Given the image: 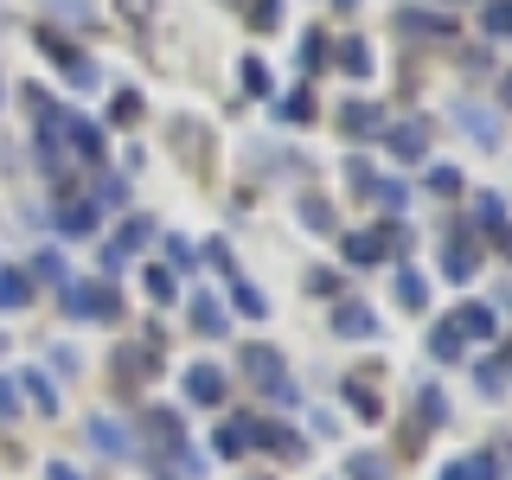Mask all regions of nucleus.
Segmentation results:
<instances>
[{"label":"nucleus","instance_id":"nucleus-49","mask_svg":"<svg viewBox=\"0 0 512 480\" xmlns=\"http://www.w3.org/2000/svg\"><path fill=\"white\" fill-rule=\"evenodd\" d=\"M205 263H212V269H224V276H231V250H224L218 237H212V244H205Z\"/></svg>","mask_w":512,"mask_h":480},{"label":"nucleus","instance_id":"nucleus-17","mask_svg":"<svg viewBox=\"0 0 512 480\" xmlns=\"http://www.w3.org/2000/svg\"><path fill=\"white\" fill-rule=\"evenodd\" d=\"M397 308H410V314L429 308V282L416 276V269H397Z\"/></svg>","mask_w":512,"mask_h":480},{"label":"nucleus","instance_id":"nucleus-53","mask_svg":"<svg viewBox=\"0 0 512 480\" xmlns=\"http://www.w3.org/2000/svg\"><path fill=\"white\" fill-rule=\"evenodd\" d=\"M500 103H506V109H512V71H506V84H500Z\"/></svg>","mask_w":512,"mask_h":480},{"label":"nucleus","instance_id":"nucleus-31","mask_svg":"<svg viewBox=\"0 0 512 480\" xmlns=\"http://www.w3.org/2000/svg\"><path fill=\"white\" fill-rule=\"evenodd\" d=\"M340 250H346V263H359V269H365V263H384V256H378V237H372V231H352Z\"/></svg>","mask_w":512,"mask_h":480},{"label":"nucleus","instance_id":"nucleus-6","mask_svg":"<svg viewBox=\"0 0 512 480\" xmlns=\"http://www.w3.org/2000/svg\"><path fill=\"white\" fill-rule=\"evenodd\" d=\"M148 237H154V218H148V212H135V218H122V231H116V237H109V244H103V250H109V256H116V263H128V256H135L141 244H148Z\"/></svg>","mask_w":512,"mask_h":480},{"label":"nucleus","instance_id":"nucleus-15","mask_svg":"<svg viewBox=\"0 0 512 480\" xmlns=\"http://www.w3.org/2000/svg\"><path fill=\"white\" fill-rule=\"evenodd\" d=\"M250 442H256V436H250V423H244V416H231V423L218 429V442H212V448H218L224 461H237V455H250Z\"/></svg>","mask_w":512,"mask_h":480},{"label":"nucleus","instance_id":"nucleus-48","mask_svg":"<svg viewBox=\"0 0 512 480\" xmlns=\"http://www.w3.org/2000/svg\"><path fill=\"white\" fill-rule=\"evenodd\" d=\"M480 218H487V224H506V205L493 199V192H480Z\"/></svg>","mask_w":512,"mask_h":480},{"label":"nucleus","instance_id":"nucleus-44","mask_svg":"<svg viewBox=\"0 0 512 480\" xmlns=\"http://www.w3.org/2000/svg\"><path fill=\"white\" fill-rule=\"evenodd\" d=\"M308 288L314 295H340V276H333V269H308Z\"/></svg>","mask_w":512,"mask_h":480},{"label":"nucleus","instance_id":"nucleus-46","mask_svg":"<svg viewBox=\"0 0 512 480\" xmlns=\"http://www.w3.org/2000/svg\"><path fill=\"white\" fill-rule=\"evenodd\" d=\"M192 263V244L186 237H167V269H186Z\"/></svg>","mask_w":512,"mask_h":480},{"label":"nucleus","instance_id":"nucleus-18","mask_svg":"<svg viewBox=\"0 0 512 480\" xmlns=\"http://www.w3.org/2000/svg\"><path fill=\"white\" fill-rule=\"evenodd\" d=\"M90 205H96V212H122V205H128V180H122V173H103L96 192H90Z\"/></svg>","mask_w":512,"mask_h":480},{"label":"nucleus","instance_id":"nucleus-27","mask_svg":"<svg viewBox=\"0 0 512 480\" xmlns=\"http://www.w3.org/2000/svg\"><path fill=\"white\" fill-rule=\"evenodd\" d=\"M480 32H487V39H512V0H487V13H480Z\"/></svg>","mask_w":512,"mask_h":480},{"label":"nucleus","instance_id":"nucleus-52","mask_svg":"<svg viewBox=\"0 0 512 480\" xmlns=\"http://www.w3.org/2000/svg\"><path fill=\"white\" fill-rule=\"evenodd\" d=\"M500 256L512 263V224H500Z\"/></svg>","mask_w":512,"mask_h":480},{"label":"nucleus","instance_id":"nucleus-2","mask_svg":"<svg viewBox=\"0 0 512 480\" xmlns=\"http://www.w3.org/2000/svg\"><path fill=\"white\" fill-rule=\"evenodd\" d=\"M64 314H77V320H116L122 314V295L109 282H64Z\"/></svg>","mask_w":512,"mask_h":480},{"label":"nucleus","instance_id":"nucleus-32","mask_svg":"<svg viewBox=\"0 0 512 480\" xmlns=\"http://www.w3.org/2000/svg\"><path fill=\"white\" fill-rule=\"evenodd\" d=\"M244 20H250V32H276L282 26V0H250Z\"/></svg>","mask_w":512,"mask_h":480},{"label":"nucleus","instance_id":"nucleus-26","mask_svg":"<svg viewBox=\"0 0 512 480\" xmlns=\"http://www.w3.org/2000/svg\"><path fill=\"white\" fill-rule=\"evenodd\" d=\"M429 352H436L442 365H455V359H461V333H455V320H436V333H429Z\"/></svg>","mask_w":512,"mask_h":480},{"label":"nucleus","instance_id":"nucleus-21","mask_svg":"<svg viewBox=\"0 0 512 480\" xmlns=\"http://www.w3.org/2000/svg\"><path fill=\"white\" fill-rule=\"evenodd\" d=\"M32 301V276H20V269H0V308H26Z\"/></svg>","mask_w":512,"mask_h":480},{"label":"nucleus","instance_id":"nucleus-43","mask_svg":"<svg viewBox=\"0 0 512 480\" xmlns=\"http://www.w3.org/2000/svg\"><path fill=\"white\" fill-rule=\"evenodd\" d=\"M109 116H116V122H135V116H141V96H135V90H122V96H116V109H109Z\"/></svg>","mask_w":512,"mask_h":480},{"label":"nucleus","instance_id":"nucleus-9","mask_svg":"<svg viewBox=\"0 0 512 480\" xmlns=\"http://www.w3.org/2000/svg\"><path fill=\"white\" fill-rule=\"evenodd\" d=\"M384 141H391V154H397V160H423V154H429V128H423V122H397V128H384Z\"/></svg>","mask_w":512,"mask_h":480},{"label":"nucleus","instance_id":"nucleus-42","mask_svg":"<svg viewBox=\"0 0 512 480\" xmlns=\"http://www.w3.org/2000/svg\"><path fill=\"white\" fill-rule=\"evenodd\" d=\"M64 77H71V90H96V64H90V58H77Z\"/></svg>","mask_w":512,"mask_h":480},{"label":"nucleus","instance_id":"nucleus-50","mask_svg":"<svg viewBox=\"0 0 512 480\" xmlns=\"http://www.w3.org/2000/svg\"><path fill=\"white\" fill-rule=\"evenodd\" d=\"M122 13H128V20H135V26H148V13H154V0H122Z\"/></svg>","mask_w":512,"mask_h":480},{"label":"nucleus","instance_id":"nucleus-55","mask_svg":"<svg viewBox=\"0 0 512 480\" xmlns=\"http://www.w3.org/2000/svg\"><path fill=\"white\" fill-rule=\"evenodd\" d=\"M0 352H7V340H0Z\"/></svg>","mask_w":512,"mask_h":480},{"label":"nucleus","instance_id":"nucleus-28","mask_svg":"<svg viewBox=\"0 0 512 480\" xmlns=\"http://www.w3.org/2000/svg\"><path fill=\"white\" fill-rule=\"evenodd\" d=\"M423 186L436 192V199H455V192H468V180H461V167H429Z\"/></svg>","mask_w":512,"mask_h":480},{"label":"nucleus","instance_id":"nucleus-4","mask_svg":"<svg viewBox=\"0 0 512 480\" xmlns=\"http://www.w3.org/2000/svg\"><path fill=\"white\" fill-rule=\"evenodd\" d=\"M333 333H340V340H372L378 314L365 308V301H340V308H333Z\"/></svg>","mask_w":512,"mask_h":480},{"label":"nucleus","instance_id":"nucleus-10","mask_svg":"<svg viewBox=\"0 0 512 480\" xmlns=\"http://www.w3.org/2000/svg\"><path fill=\"white\" fill-rule=\"evenodd\" d=\"M397 26L429 32V39H455V20H448V13H429V7H397Z\"/></svg>","mask_w":512,"mask_h":480},{"label":"nucleus","instance_id":"nucleus-34","mask_svg":"<svg viewBox=\"0 0 512 480\" xmlns=\"http://www.w3.org/2000/svg\"><path fill=\"white\" fill-rule=\"evenodd\" d=\"M244 96H276V77L263 58H244Z\"/></svg>","mask_w":512,"mask_h":480},{"label":"nucleus","instance_id":"nucleus-40","mask_svg":"<svg viewBox=\"0 0 512 480\" xmlns=\"http://www.w3.org/2000/svg\"><path fill=\"white\" fill-rule=\"evenodd\" d=\"M346 186H359V192H372V186H378V173H372V160H359V154H352V160H346Z\"/></svg>","mask_w":512,"mask_h":480},{"label":"nucleus","instance_id":"nucleus-29","mask_svg":"<svg viewBox=\"0 0 512 480\" xmlns=\"http://www.w3.org/2000/svg\"><path fill=\"white\" fill-rule=\"evenodd\" d=\"M141 288L154 295V308H167V301H180V295H173V269H167V263H148V276H141Z\"/></svg>","mask_w":512,"mask_h":480},{"label":"nucleus","instance_id":"nucleus-13","mask_svg":"<svg viewBox=\"0 0 512 480\" xmlns=\"http://www.w3.org/2000/svg\"><path fill=\"white\" fill-rule=\"evenodd\" d=\"M340 128H346V135H378V128H384V109H378V103H359V96H352V103L340 109Z\"/></svg>","mask_w":512,"mask_h":480},{"label":"nucleus","instance_id":"nucleus-25","mask_svg":"<svg viewBox=\"0 0 512 480\" xmlns=\"http://www.w3.org/2000/svg\"><path fill=\"white\" fill-rule=\"evenodd\" d=\"M295 218L308 224V231H333V205L327 199H314V192H301V205H295Z\"/></svg>","mask_w":512,"mask_h":480},{"label":"nucleus","instance_id":"nucleus-45","mask_svg":"<svg viewBox=\"0 0 512 480\" xmlns=\"http://www.w3.org/2000/svg\"><path fill=\"white\" fill-rule=\"evenodd\" d=\"M52 13H64V20H90V0H45Z\"/></svg>","mask_w":512,"mask_h":480},{"label":"nucleus","instance_id":"nucleus-11","mask_svg":"<svg viewBox=\"0 0 512 480\" xmlns=\"http://www.w3.org/2000/svg\"><path fill=\"white\" fill-rule=\"evenodd\" d=\"M474 269H480V250H474V237H455L442 256V276L448 282H474Z\"/></svg>","mask_w":512,"mask_h":480},{"label":"nucleus","instance_id":"nucleus-36","mask_svg":"<svg viewBox=\"0 0 512 480\" xmlns=\"http://www.w3.org/2000/svg\"><path fill=\"white\" fill-rule=\"evenodd\" d=\"M276 109H282V122H314V90H308V84H301L295 96H282V103H276Z\"/></svg>","mask_w":512,"mask_h":480},{"label":"nucleus","instance_id":"nucleus-47","mask_svg":"<svg viewBox=\"0 0 512 480\" xmlns=\"http://www.w3.org/2000/svg\"><path fill=\"white\" fill-rule=\"evenodd\" d=\"M0 416H20V384L0 378Z\"/></svg>","mask_w":512,"mask_h":480},{"label":"nucleus","instance_id":"nucleus-1","mask_svg":"<svg viewBox=\"0 0 512 480\" xmlns=\"http://www.w3.org/2000/svg\"><path fill=\"white\" fill-rule=\"evenodd\" d=\"M244 372L263 384V391L276 397L282 410H295V404H301V391H295V378L282 372V352H276V346H244Z\"/></svg>","mask_w":512,"mask_h":480},{"label":"nucleus","instance_id":"nucleus-30","mask_svg":"<svg viewBox=\"0 0 512 480\" xmlns=\"http://www.w3.org/2000/svg\"><path fill=\"white\" fill-rule=\"evenodd\" d=\"M372 237H378V256H404V250L416 244V237H410V224H378Z\"/></svg>","mask_w":512,"mask_h":480},{"label":"nucleus","instance_id":"nucleus-54","mask_svg":"<svg viewBox=\"0 0 512 480\" xmlns=\"http://www.w3.org/2000/svg\"><path fill=\"white\" fill-rule=\"evenodd\" d=\"M333 7H340V13H352V7H359V0H333Z\"/></svg>","mask_w":512,"mask_h":480},{"label":"nucleus","instance_id":"nucleus-51","mask_svg":"<svg viewBox=\"0 0 512 480\" xmlns=\"http://www.w3.org/2000/svg\"><path fill=\"white\" fill-rule=\"evenodd\" d=\"M45 480H84V474H77L71 461H52V468H45Z\"/></svg>","mask_w":512,"mask_h":480},{"label":"nucleus","instance_id":"nucleus-16","mask_svg":"<svg viewBox=\"0 0 512 480\" xmlns=\"http://www.w3.org/2000/svg\"><path fill=\"white\" fill-rule=\"evenodd\" d=\"M333 64H340L346 77H372V45H365V39H340V52H333Z\"/></svg>","mask_w":512,"mask_h":480},{"label":"nucleus","instance_id":"nucleus-5","mask_svg":"<svg viewBox=\"0 0 512 480\" xmlns=\"http://www.w3.org/2000/svg\"><path fill=\"white\" fill-rule=\"evenodd\" d=\"M90 442L103 448L109 461H128V455H135V442H128V423H116V416H90Z\"/></svg>","mask_w":512,"mask_h":480},{"label":"nucleus","instance_id":"nucleus-7","mask_svg":"<svg viewBox=\"0 0 512 480\" xmlns=\"http://www.w3.org/2000/svg\"><path fill=\"white\" fill-rule=\"evenodd\" d=\"M250 436H256V442H269V455H282V461L308 455V442H301L295 429H282V423H256V416H250Z\"/></svg>","mask_w":512,"mask_h":480},{"label":"nucleus","instance_id":"nucleus-38","mask_svg":"<svg viewBox=\"0 0 512 480\" xmlns=\"http://www.w3.org/2000/svg\"><path fill=\"white\" fill-rule=\"evenodd\" d=\"M231 295H237V314H256V320H263V314H269V301H263V288H250V282H237V288H231Z\"/></svg>","mask_w":512,"mask_h":480},{"label":"nucleus","instance_id":"nucleus-12","mask_svg":"<svg viewBox=\"0 0 512 480\" xmlns=\"http://www.w3.org/2000/svg\"><path fill=\"white\" fill-rule=\"evenodd\" d=\"M64 135H71V148L84 154V160H103V128H96V122H84V116L64 109Z\"/></svg>","mask_w":512,"mask_h":480},{"label":"nucleus","instance_id":"nucleus-23","mask_svg":"<svg viewBox=\"0 0 512 480\" xmlns=\"http://www.w3.org/2000/svg\"><path fill=\"white\" fill-rule=\"evenodd\" d=\"M442 480H500V461H493V455H468V461H455Z\"/></svg>","mask_w":512,"mask_h":480},{"label":"nucleus","instance_id":"nucleus-24","mask_svg":"<svg viewBox=\"0 0 512 480\" xmlns=\"http://www.w3.org/2000/svg\"><path fill=\"white\" fill-rule=\"evenodd\" d=\"M192 327H199V333H224V327H231V314H224L212 295H199V301H192Z\"/></svg>","mask_w":512,"mask_h":480},{"label":"nucleus","instance_id":"nucleus-19","mask_svg":"<svg viewBox=\"0 0 512 480\" xmlns=\"http://www.w3.org/2000/svg\"><path fill=\"white\" fill-rule=\"evenodd\" d=\"M333 58V45H327V32H308V39H301L295 45V64H301V77H314L320 71V64H327Z\"/></svg>","mask_w":512,"mask_h":480},{"label":"nucleus","instance_id":"nucleus-35","mask_svg":"<svg viewBox=\"0 0 512 480\" xmlns=\"http://www.w3.org/2000/svg\"><path fill=\"white\" fill-rule=\"evenodd\" d=\"M32 276H39V282H71V269H64V256L58 250H39V256H32Z\"/></svg>","mask_w":512,"mask_h":480},{"label":"nucleus","instance_id":"nucleus-3","mask_svg":"<svg viewBox=\"0 0 512 480\" xmlns=\"http://www.w3.org/2000/svg\"><path fill=\"white\" fill-rule=\"evenodd\" d=\"M448 116H455V128H468L480 148H500V116H493V109H480V103H455Z\"/></svg>","mask_w":512,"mask_h":480},{"label":"nucleus","instance_id":"nucleus-22","mask_svg":"<svg viewBox=\"0 0 512 480\" xmlns=\"http://www.w3.org/2000/svg\"><path fill=\"white\" fill-rule=\"evenodd\" d=\"M39 52H45V58H52V64H58V71H71V64H77V58H84V52H71V39H64V32H52V26H39Z\"/></svg>","mask_w":512,"mask_h":480},{"label":"nucleus","instance_id":"nucleus-37","mask_svg":"<svg viewBox=\"0 0 512 480\" xmlns=\"http://www.w3.org/2000/svg\"><path fill=\"white\" fill-rule=\"evenodd\" d=\"M346 397H352V410H359V416H365V423H378V416H384V404H378V397H372V391H365V384H359V378H352V384H346Z\"/></svg>","mask_w":512,"mask_h":480},{"label":"nucleus","instance_id":"nucleus-56","mask_svg":"<svg viewBox=\"0 0 512 480\" xmlns=\"http://www.w3.org/2000/svg\"><path fill=\"white\" fill-rule=\"evenodd\" d=\"M0 96H7V90H0Z\"/></svg>","mask_w":512,"mask_h":480},{"label":"nucleus","instance_id":"nucleus-33","mask_svg":"<svg viewBox=\"0 0 512 480\" xmlns=\"http://www.w3.org/2000/svg\"><path fill=\"white\" fill-rule=\"evenodd\" d=\"M58 231L90 237V231H96V205H64V212H58Z\"/></svg>","mask_w":512,"mask_h":480},{"label":"nucleus","instance_id":"nucleus-8","mask_svg":"<svg viewBox=\"0 0 512 480\" xmlns=\"http://www.w3.org/2000/svg\"><path fill=\"white\" fill-rule=\"evenodd\" d=\"M186 397L205 404V410L224 404V372H218V365H192V372H186Z\"/></svg>","mask_w":512,"mask_h":480},{"label":"nucleus","instance_id":"nucleus-14","mask_svg":"<svg viewBox=\"0 0 512 480\" xmlns=\"http://www.w3.org/2000/svg\"><path fill=\"white\" fill-rule=\"evenodd\" d=\"M493 327H500V320H493V308H480V301H468V308L455 314V333H461V340H493Z\"/></svg>","mask_w":512,"mask_h":480},{"label":"nucleus","instance_id":"nucleus-20","mask_svg":"<svg viewBox=\"0 0 512 480\" xmlns=\"http://www.w3.org/2000/svg\"><path fill=\"white\" fill-rule=\"evenodd\" d=\"M20 391L32 397V410H45V416H58V384L45 378V372H26L20 378Z\"/></svg>","mask_w":512,"mask_h":480},{"label":"nucleus","instance_id":"nucleus-41","mask_svg":"<svg viewBox=\"0 0 512 480\" xmlns=\"http://www.w3.org/2000/svg\"><path fill=\"white\" fill-rule=\"evenodd\" d=\"M346 474H352V480H384V461H378V455H352Z\"/></svg>","mask_w":512,"mask_h":480},{"label":"nucleus","instance_id":"nucleus-39","mask_svg":"<svg viewBox=\"0 0 512 480\" xmlns=\"http://www.w3.org/2000/svg\"><path fill=\"white\" fill-rule=\"evenodd\" d=\"M372 199L384 205V212H404V199H410V192H404V180H378V186H372Z\"/></svg>","mask_w":512,"mask_h":480}]
</instances>
